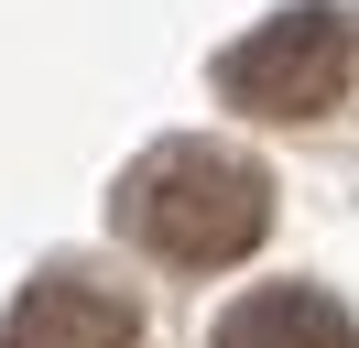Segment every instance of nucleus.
Listing matches in <instances>:
<instances>
[{"mask_svg": "<svg viewBox=\"0 0 359 348\" xmlns=\"http://www.w3.org/2000/svg\"><path fill=\"white\" fill-rule=\"evenodd\" d=\"M218 98L250 120H337L359 109V11L337 0H294L262 33H240L218 55Z\"/></svg>", "mask_w": 359, "mask_h": 348, "instance_id": "f03ea898", "label": "nucleus"}, {"mask_svg": "<svg viewBox=\"0 0 359 348\" xmlns=\"http://www.w3.org/2000/svg\"><path fill=\"white\" fill-rule=\"evenodd\" d=\"M207 348H359V326H348V304L316 294V283H262V294H240L218 316Z\"/></svg>", "mask_w": 359, "mask_h": 348, "instance_id": "20e7f679", "label": "nucleus"}, {"mask_svg": "<svg viewBox=\"0 0 359 348\" xmlns=\"http://www.w3.org/2000/svg\"><path fill=\"white\" fill-rule=\"evenodd\" d=\"M109 218H120L131 250L175 261V272H229L272 229V174L250 152H229V142H163V152H142L120 174Z\"/></svg>", "mask_w": 359, "mask_h": 348, "instance_id": "f257e3e1", "label": "nucleus"}, {"mask_svg": "<svg viewBox=\"0 0 359 348\" xmlns=\"http://www.w3.org/2000/svg\"><path fill=\"white\" fill-rule=\"evenodd\" d=\"M0 348H142V304L120 283H88V272H33Z\"/></svg>", "mask_w": 359, "mask_h": 348, "instance_id": "7ed1b4c3", "label": "nucleus"}]
</instances>
